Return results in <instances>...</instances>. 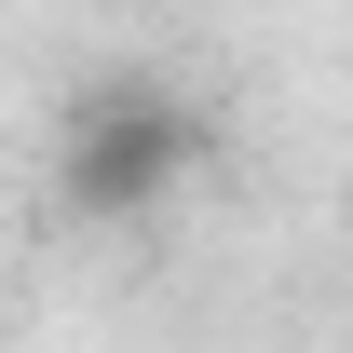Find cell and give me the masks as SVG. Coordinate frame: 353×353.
I'll return each instance as SVG.
<instances>
[{
    "mask_svg": "<svg viewBox=\"0 0 353 353\" xmlns=\"http://www.w3.org/2000/svg\"><path fill=\"white\" fill-rule=\"evenodd\" d=\"M190 150H204L190 109H163V95H95L82 123H68V204H82V218H136L150 190L190 176Z\"/></svg>",
    "mask_w": 353,
    "mask_h": 353,
    "instance_id": "1",
    "label": "cell"
}]
</instances>
